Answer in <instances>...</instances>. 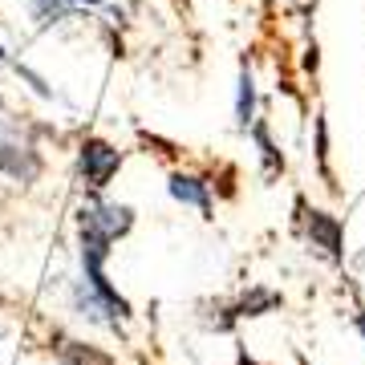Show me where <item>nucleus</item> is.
<instances>
[{"mask_svg": "<svg viewBox=\"0 0 365 365\" xmlns=\"http://www.w3.org/2000/svg\"><path fill=\"white\" fill-rule=\"evenodd\" d=\"M41 167H45V163H41L37 146L0 126V175H9V179H16V182H33L41 175Z\"/></svg>", "mask_w": 365, "mask_h": 365, "instance_id": "4", "label": "nucleus"}, {"mask_svg": "<svg viewBox=\"0 0 365 365\" xmlns=\"http://www.w3.org/2000/svg\"><path fill=\"white\" fill-rule=\"evenodd\" d=\"M167 191H170V199L175 203H182V207H195V211H203V220H211V187L199 175H170V182H167Z\"/></svg>", "mask_w": 365, "mask_h": 365, "instance_id": "5", "label": "nucleus"}, {"mask_svg": "<svg viewBox=\"0 0 365 365\" xmlns=\"http://www.w3.org/2000/svg\"><path fill=\"white\" fill-rule=\"evenodd\" d=\"M297 365H309V361H304V357H300V361H297Z\"/></svg>", "mask_w": 365, "mask_h": 365, "instance_id": "13", "label": "nucleus"}, {"mask_svg": "<svg viewBox=\"0 0 365 365\" xmlns=\"http://www.w3.org/2000/svg\"><path fill=\"white\" fill-rule=\"evenodd\" d=\"M57 365H114V357L86 341H57Z\"/></svg>", "mask_w": 365, "mask_h": 365, "instance_id": "8", "label": "nucleus"}, {"mask_svg": "<svg viewBox=\"0 0 365 365\" xmlns=\"http://www.w3.org/2000/svg\"><path fill=\"white\" fill-rule=\"evenodd\" d=\"M353 325H357V333L365 337V313H357V317H353Z\"/></svg>", "mask_w": 365, "mask_h": 365, "instance_id": "11", "label": "nucleus"}, {"mask_svg": "<svg viewBox=\"0 0 365 365\" xmlns=\"http://www.w3.org/2000/svg\"><path fill=\"white\" fill-rule=\"evenodd\" d=\"M244 365H256V361H244Z\"/></svg>", "mask_w": 365, "mask_h": 365, "instance_id": "14", "label": "nucleus"}, {"mask_svg": "<svg viewBox=\"0 0 365 365\" xmlns=\"http://www.w3.org/2000/svg\"><path fill=\"white\" fill-rule=\"evenodd\" d=\"M78 4H102V0H78Z\"/></svg>", "mask_w": 365, "mask_h": 365, "instance_id": "12", "label": "nucleus"}, {"mask_svg": "<svg viewBox=\"0 0 365 365\" xmlns=\"http://www.w3.org/2000/svg\"><path fill=\"white\" fill-rule=\"evenodd\" d=\"M280 304H284V300H280V292L256 284L248 297H240L232 309H227V317L220 321V329H227L232 321H244V317H264V313H272V309H280Z\"/></svg>", "mask_w": 365, "mask_h": 365, "instance_id": "6", "label": "nucleus"}, {"mask_svg": "<svg viewBox=\"0 0 365 365\" xmlns=\"http://www.w3.org/2000/svg\"><path fill=\"white\" fill-rule=\"evenodd\" d=\"M122 170V150L106 138H86L78 146V179L86 191H106L110 179Z\"/></svg>", "mask_w": 365, "mask_h": 365, "instance_id": "1", "label": "nucleus"}, {"mask_svg": "<svg viewBox=\"0 0 365 365\" xmlns=\"http://www.w3.org/2000/svg\"><path fill=\"white\" fill-rule=\"evenodd\" d=\"M252 122H256V78H252V66L244 61L240 66V90H235V126L252 130Z\"/></svg>", "mask_w": 365, "mask_h": 365, "instance_id": "7", "label": "nucleus"}, {"mask_svg": "<svg viewBox=\"0 0 365 365\" xmlns=\"http://www.w3.org/2000/svg\"><path fill=\"white\" fill-rule=\"evenodd\" d=\"M297 207H300V220H304L309 244H313L317 252H325L333 264L345 260V227H341L337 215H329V211H321V207H309L304 199H300Z\"/></svg>", "mask_w": 365, "mask_h": 365, "instance_id": "3", "label": "nucleus"}, {"mask_svg": "<svg viewBox=\"0 0 365 365\" xmlns=\"http://www.w3.org/2000/svg\"><path fill=\"white\" fill-rule=\"evenodd\" d=\"M252 138L260 143V158H264V170H268V175H280V170H284V155L276 150L272 134H268V122H260V118H256V122H252Z\"/></svg>", "mask_w": 365, "mask_h": 365, "instance_id": "9", "label": "nucleus"}, {"mask_svg": "<svg viewBox=\"0 0 365 365\" xmlns=\"http://www.w3.org/2000/svg\"><path fill=\"white\" fill-rule=\"evenodd\" d=\"M73 4H78V0H29V9H33V16H37V25H57V21H66Z\"/></svg>", "mask_w": 365, "mask_h": 365, "instance_id": "10", "label": "nucleus"}, {"mask_svg": "<svg viewBox=\"0 0 365 365\" xmlns=\"http://www.w3.org/2000/svg\"><path fill=\"white\" fill-rule=\"evenodd\" d=\"M78 223H90L93 232H102L110 244L122 240V235L134 227V207L130 203H114V199H102L98 191H90V199L78 207Z\"/></svg>", "mask_w": 365, "mask_h": 365, "instance_id": "2", "label": "nucleus"}]
</instances>
